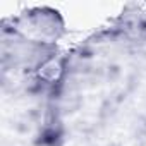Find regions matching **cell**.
<instances>
[{
	"instance_id": "1",
	"label": "cell",
	"mask_w": 146,
	"mask_h": 146,
	"mask_svg": "<svg viewBox=\"0 0 146 146\" xmlns=\"http://www.w3.org/2000/svg\"><path fill=\"white\" fill-rule=\"evenodd\" d=\"M0 55L2 81H19L46 72L57 64L62 52L57 41L28 35L4 17L0 35Z\"/></svg>"
}]
</instances>
